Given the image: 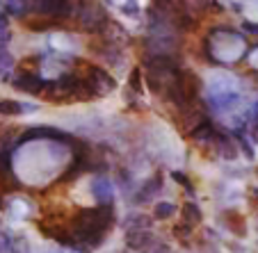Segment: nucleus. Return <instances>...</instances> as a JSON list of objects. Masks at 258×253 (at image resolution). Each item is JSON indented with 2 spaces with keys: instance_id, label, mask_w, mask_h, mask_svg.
<instances>
[{
  "instance_id": "obj_1",
  "label": "nucleus",
  "mask_w": 258,
  "mask_h": 253,
  "mask_svg": "<svg viewBox=\"0 0 258 253\" xmlns=\"http://www.w3.org/2000/svg\"><path fill=\"white\" fill-rule=\"evenodd\" d=\"M76 19H78V28L83 32H94L96 37L105 34V30L110 28V16L103 10V5L98 3H83V5H76Z\"/></svg>"
},
{
  "instance_id": "obj_2",
  "label": "nucleus",
  "mask_w": 258,
  "mask_h": 253,
  "mask_svg": "<svg viewBox=\"0 0 258 253\" xmlns=\"http://www.w3.org/2000/svg\"><path fill=\"white\" fill-rule=\"evenodd\" d=\"M73 139V135H69L67 130H59L55 126H32L25 132H21L19 146L30 144V141H57V144H69Z\"/></svg>"
},
{
  "instance_id": "obj_3",
  "label": "nucleus",
  "mask_w": 258,
  "mask_h": 253,
  "mask_svg": "<svg viewBox=\"0 0 258 253\" xmlns=\"http://www.w3.org/2000/svg\"><path fill=\"white\" fill-rule=\"evenodd\" d=\"M80 64L85 66L83 78H85V82L92 87L94 96H105V94L114 92V87H117V80L107 73L105 68L94 66V64H85V62H80Z\"/></svg>"
},
{
  "instance_id": "obj_4",
  "label": "nucleus",
  "mask_w": 258,
  "mask_h": 253,
  "mask_svg": "<svg viewBox=\"0 0 258 253\" xmlns=\"http://www.w3.org/2000/svg\"><path fill=\"white\" fill-rule=\"evenodd\" d=\"M30 10H34V14L50 16V19L64 21L69 16L76 14V5L73 3H64V0H41V3H30Z\"/></svg>"
},
{
  "instance_id": "obj_5",
  "label": "nucleus",
  "mask_w": 258,
  "mask_h": 253,
  "mask_svg": "<svg viewBox=\"0 0 258 253\" xmlns=\"http://www.w3.org/2000/svg\"><path fill=\"white\" fill-rule=\"evenodd\" d=\"M48 82L50 80H46L39 73H19L12 78V87L23 94H30V96H44L46 89H48Z\"/></svg>"
},
{
  "instance_id": "obj_6",
  "label": "nucleus",
  "mask_w": 258,
  "mask_h": 253,
  "mask_svg": "<svg viewBox=\"0 0 258 253\" xmlns=\"http://www.w3.org/2000/svg\"><path fill=\"white\" fill-rule=\"evenodd\" d=\"M162 174H153V176H149V180L146 183H142L140 187L135 190V196H133V203L135 205H142V203H149L151 199H156L158 194H160V190H162Z\"/></svg>"
},
{
  "instance_id": "obj_7",
  "label": "nucleus",
  "mask_w": 258,
  "mask_h": 253,
  "mask_svg": "<svg viewBox=\"0 0 258 253\" xmlns=\"http://www.w3.org/2000/svg\"><path fill=\"white\" fill-rule=\"evenodd\" d=\"M39 230L46 235V237L55 239L62 246H76V239L71 235V228H67L64 224H48V221H39Z\"/></svg>"
},
{
  "instance_id": "obj_8",
  "label": "nucleus",
  "mask_w": 258,
  "mask_h": 253,
  "mask_svg": "<svg viewBox=\"0 0 258 253\" xmlns=\"http://www.w3.org/2000/svg\"><path fill=\"white\" fill-rule=\"evenodd\" d=\"M92 196L98 205H114V187L105 176H96L92 180Z\"/></svg>"
},
{
  "instance_id": "obj_9",
  "label": "nucleus",
  "mask_w": 258,
  "mask_h": 253,
  "mask_svg": "<svg viewBox=\"0 0 258 253\" xmlns=\"http://www.w3.org/2000/svg\"><path fill=\"white\" fill-rule=\"evenodd\" d=\"M14 187H19V180L14 178V171H12V153L0 144V190L7 192Z\"/></svg>"
},
{
  "instance_id": "obj_10",
  "label": "nucleus",
  "mask_w": 258,
  "mask_h": 253,
  "mask_svg": "<svg viewBox=\"0 0 258 253\" xmlns=\"http://www.w3.org/2000/svg\"><path fill=\"white\" fill-rule=\"evenodd\" d=\"M219 221H222V226H224L226 230H231L235 237H247V221H244V217L238 210H224V212L219 214Z\"/></svg>"
},
{
  "instance_id": "obj_11",
  "label": "nucleus",
  "mask_w": 258,
  "mask_h": 253,
  "mask_svg": "<svg viewBox=\"0 0 258 253\" xmlns=\"http://www.w3.org/2000/svg\"><path fill=\"white\" fill-rule=\"evenodd\" d=\"M208 105L213 112L217 114H226L231 110L240 105V94L238 92H229V94H215V96H208Z\"/></svg>"
},
{
  "instance_id": "obj_12",
  "label": "nucleus",
  "mask_w": 258,
  "mask_h": 253,
  "mask_svg": "<svg viewBox=\"0 0 258 253\" xmlns=\"http://www.w3.org/2000/svg\"><path fill=\"white\" fill-rule=\"evenodd\" d=\"M213 144H215V148H217V155L222 157V160H229V162L238 160L240 151H238V146H235V141L231 139L226 132H219L217 130V135L213 137Z\"/></svg>"
},
{
  "instance_id": "obj_13",
  "label": "nucleus",
  "mask_w": 258,
  "mask_h": 253,
  "mask_svg": "<svg viewBox=\"0 0 258 253\" xmlns=\"http://www.w3.org/2000/svg\"><path fill=\"white\" fill-rule=\"evenodd\" d=\"M39 110V105L32 103H21L14 98H0V114L3 117H21V114H32Z\"/></svg>"
},
{
  "instance_id": "obj_14",
  "label": "nucleus",
  "mask_w": 258,
  "mask_h": 253,
  "mask_svg": "<svg viewBox=\"0 0 258 253\" xmlns=\"http://www.w3.org/2000/svg\"><path fill=\"white\" fill-rule=\"evenodd\" d=\"M156 239L158 237L153 235V230H135V233H126V246L137 253H146Z\"/></svg>"
},
{
  "instance_id": "obj_15",
  "label": "nucleus",
  "mask_w": 258,
  "mask_h": 253,
  "mask_svg": "<svg viewBox=\"0 0 258 253\" xmlns=\"http://www.w3.org/2000/svg\"><path fill=\"white\" fill-rule=\"evenodd\" d=\"M25 28L32 30V32H50V30H59L62 28V21L50 19V16H41V14H32L23 21Z\"/></svg>"
},
{
  "instance_id": "obj_16",
  "label": "nucleus",
  "mask_w": 258,
  "mask_h": 253,
  "mask_svg": "<svg viewBox=\"0 0 258 253\" xmlns=\"http://www.w3.org/2000/svg\"><path fill=\"white\" fill-rule=\"evenodd\" d=\"M151 224H153V219L149 214L133 212L121 221V228L126 230V233H135V230H151Z\"/></svg>"
},
{
  "instance_id": "obj_17",
  "label": "nucleus",
  "mask_w": 258,
  "mask_h": 253,
  "mask_svg": "<svg viewBox=\"0 0 258 253\" xmlns=\"http://www.w3.org/2000/svg\"><path fill=\"white\" fill-rule=\"evenodd\" d=\"M180 217H183V224H187L190 228H195V226H199L201 221H204V212H201V208L195 201H185V203H183Z\"/></svg>"
},
{
  "instance_id": "obj_18",
  "label": "nucleus",
  "mask_w": 258,
  "mask_h": 253,
  "mask_svg": "<svg viewBox=\"0 0 258 253\" xmlns=\"http://www.w3.org/2000/svg\"><path fill=\"white\" fill-rule=\"evenodd\" d=\"M215 135H217V128H215L210 121H206V123H201V126L197 128L190 137H192V141H195V144H213V137Z\"/></svg>"
},
{
  "instance_id": "obj_19",
  "label": "nucleus",
  "mask_w": 258,
  "mask_h": 253,
  "mask_svg": "<svg viewBox=\"0 0 258 253\" xmlns=\"http://www.w3.org/2000/svg\"><path fill=\"white\" fill-rule=\"evenodd\" d=\"M12 68H14V57H12V53L7 48H0V80L10 82Z\"/></svg>"
},
{
  "instance_id": "obj_20",
  "label": "nucleus",
  "mask_w": 258,
  "mask_h": 253,
  "mask_svg": "<svg viewBox=\"0 0 258 253\" xmlns=\"http://www.w3.org/2000/svg\"><path fill=\"white\" fill-rule=\"evenodd\" d=\"M174 214H176V205L169 203V201H160V203L153 205V219H158V221L171 219Z\"/></svg>"
},
{
  "instance_id": "obj_21",
  "label": "nucleus",
  "mask_w": 258,
  "mask_h": 253,
  "mask_svg": "<svg viewBox=\"0 0 258 253\" xmlns=\"http://www.w3.org/2000/svg\"><path fill=\"white\" fill-rule=\"evenodd\" d=\"M142 94L144 92V78H142V68L140 66H135L128 73V94Z\"/></svg>"
},
{
  "instance_id": "obj_22",
  "label": "nucleus",
  "mask_w": 258,
  "mask_h": 253,
  "mask_svg": "<svg viewBox=\"0 0 258 253\" xmlns=\"http://www.w3.org/2000/svg\"><path fill=\"white\" fill-rule=\"evenodd\" d=\"M10 253H32L30 251V242L25 235H16L10 239Z\"/></svg>"
},
{
  "instance_id": "obj_23",
  "label": "nucleus",
  "mask_w": 258,
  "mask_h": 253,
  "mask_svg": "<svg viewBox=\"0 0 258 253\" xmlns=\"http://www.w3.org/2000/svg\"><path fill=\"white\" fill-rule=\"evenodd\" d=\"M247 130L251 132V139L258 144V103H253L251 107V114L247 119Z\"/></svg>"
},
{
  "instance_id": "obj_24",
  "label": "nucleus",
  "mask_w": 258,
  "mask_h": 253,
  "mask_svg": "<svg viewBox=\"0 0 258 253\" xmlns=\"http://www.w3.org/2000/svg\"><path fill=\"white\" fill-rule=\"evenodd\" d=\"M3 10H7V14L12 16H25L30 10V3H3Z\"/></svg>"
},
{
  "instance_id": "obj_25",
  "label": "nucleus",
  "mask_w": 258,
  "mask_h": 253,
  "mask_svg": "<svg viewBox=\"0 0 258 253\" xmlns=\"http://www.w3.org/2000/svg\"><path fill=\"white\" fill-rule=\"evenodd\" d=\"M171 178H174L180 187H185L190 196L195 194V185H192V180H190V176H187V174H183V171H171Z\"/></svg>"
},
{
  "instance_id": "obj_26",
  "label": "nucleus",
  "mask_w": 258,
  "mask_h": 253,
  "mask_svg": "<svg viewBox=\"0 0 258 253\" xmlns=\"http://www.w3.org/2000/svg\"><path fill=\"white\" fill-rule=\"evenodd\" d=\"M12 39V30L7 23V16H0V48H7V41Z\"/></svg>"
},
{
  "instance_id": "obj_27",
  "label": "nucleus",
  "mask_w": 258,
  "mask_h": 253,
  "mask_svg": "<svg viewBox=\"0 0 258 253\" xmlns=\"http://www.w3.org/2000/svg\"><path fill=\"white\" fill-rule=\"evenodd\" d=\"M39 62H41V55H32V57H28V59H23L21 62V73H37L34 71V66H39Z\"/></svg>"
},
{
  "instance_id": "obj_28",
  "label": "nucleus",
  "mask_w": 258,
  "mask_h": 253,
  "mask_svg": "<svg viewBox=\"0 0 258 253\" xmlns=\"http://www.w3.org/2000/svg\"><path fill=\"white\" fill-rule=\"evenodd\" d=\"M174 235H176V237H178L183 244H185V239L192 237V228H190L187 224H183V221H180V224L174 226Z\"/></svg>"
},
{
  "instance_id": "obj_29",
  "label": "nucleus",
  "mask_w": 258,
  "mask_h": 253,
  "mask_svg": "<svg viewBox=\"0 0 258 253\" xmlns=\"http://www.w3.org/2000/svg\"><path fill=\"white\" fill-rule=\"evenodd\" d=\"M121 12L126 16L137 19V16H140V5H137V3H121Z\"/></svg>"
},
{
  "instance_id": "obj_30",
  "label": "nucleus",
  "mask_w": 258,
  "mask_h": 253,
  "mask_svg": "<svg viewBox=\"0 0 258 253\" xmlns=\"http://www.w3.org/2000/svg\"><path fill=\"white\" fill-rule=\"evenodd\" d=\"M10 235L0 230V253H10Z\"/></svg>"
},
{
  "instance_id": "obj_31",
  "label": "nucleus",
  "mask_w": 258,
  "mask_h": 253,
  "mask_svg": "<svg viewBox=\"0 0 258 253\" xmlns=\"http://www.w3.org/2000/svg\"><path fill=\"white\" fill-rule=\"evenodd\" d=\"M242 30H247L249 34H258V23H253V21H244Z\"/></svg>"
},
{
  "instance_id": "obj_32",
  "label": "nucleus",
  "mask_w": 258,
  "mask_h": 253,
  "mask_svg": "<svg viewBox=\"0 0 258 253\" xmlns=\"http://www.w3.org/2000/svg\"><path fill=\"white\" fill-rule=\"evenodd\" d=\"M249 59H251V66H253V68H258V46L253 48V53L249 55Z\"/></svg>"
},
{
  "instance_id": "obj_33",
  "label": "nucleus",
  "mask_w": 258,
  "mask_h": 253,
  "mask_svg": "<svg viewBox=\"0 0 258 253\" xmlns=\"http://www.w3.org/2000/svg\"><path fill=\"white\" fill-rule=\"evenodd\" d=\"M251 196H253V201L258 203V187H253V190H251Z\"/></svg>"
},
{
  "instance_id": "obj_34",
  "label": "nucleus",
  "mask_w": 258,
  "mask_h": 253,
  "mask_svg": "<svg viewBox=\"0 0 258 253\" xmlns=\"http://www.w3.org/2000/svg\"><path fill=\"white\" fill-rule=\"evenodd\" d=\"M256 174H258V166H256Z\"/></svg>"
}]
</instances>
